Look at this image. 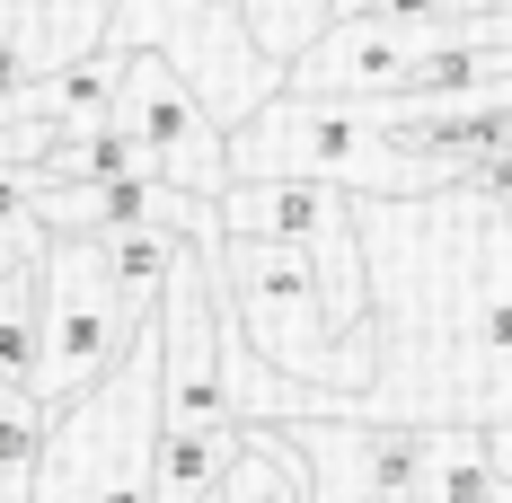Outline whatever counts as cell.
<instances>
[{
  "instance_id": "1",
  "label": "cell",
  "mask_w": 512,
  "mask_h": 503,
  "mask_svg": "<svg viewBox=\"0 0 512 503\" xmlns=\"http://www.w3.org/2000/svg\"><path fill=\"white\" fill-rule=\"evenodd\" d=\"M221 142H230V177H318L354 203H433L460 186L451 159L407 151L380 124V98H336V89H274Z\"/></svg>"
},
{
  "instance_id": "2",
  "label": "cell",
  "mask_w": 512,
  "mask_h": 503,
  "mask_svg": "<svg viewBox=\"0 0 512 503\" xmlns=\"http://www.w3.org/2000/svg\"><path fill=\"white\" fill-rule=\"evenodd\" d=\"M204 274H212V301L230 309V327L256 345V362H274L283 380L336 389V398L380 389V371H371V327H354V336L327 327V301H318V274H309L301 239L221 230L204 248Z\"/></svg>"
},
{
  "instance_id": "3",
  "label": "cell",
  "mask_w": 512,
  "mask_h": 503,
  "mask_svg": "<svg viewBox=\"0 0 512 503\" xmlns=\"http://www.w3.org/2000/svg\"><path fill=\"white\" fill-rule=\"evenodd\" d=\"M151 433H159V318H142L124 362L45 415L27 503H151Z\"/></svg>"
},
{
  "instance_id": "4",
  "label": "cell",
  "mask_w": 512,
  "mask_h": 503,
  "mask_svg": "<svg viewBox=\"0 0 512 503\" xmlns=\"http://www.w3.org/2000/svg\"><path fill=\"white\" fill-rule=\"evenodd\" d=\"M27 292H36V398L45 406L80 398L98 371H115L151 318L142 301L115 292L98 239L80 230H45V248L27 256Z\"/></svg>"
},
{
  "instance_id": "5",
  "label": "cell",
  "mask_w": 512,
  "mask_h": 503,
  "mask_svg": "<svg viewBox=\"0 0 512 503\" xmlns=\"http://www.w3.org/2000/svg\"><path fill=\"white\" fill-rule=\"evenodd\" d=\"M106 45H151L177 62V80L204 98V115L230 133L248 106H265L283 89V71L248 45L239 0H115V18L98 27Z\"/></svg>"
},
{
  "instance_id": "6",
  "label": "cell",
  "mask_w": 512,
  "mask_h": 503,
  "mask_svg": "<svg viewBox=\"0 0 512 503\" xmlns=\"http://www.w3.org/2000/svg\"><path fill=\"white\" fill-rule=\"evenodd\" d=\"M221 230H265V239H301L309 274H318V301L327 327L354 336L371 327V274H362V230H354V195L345 186H318V177H230L212 195Z\"/></svg>"
},
{
  "instance_id": "7",
  "label": "cell",
  "mask_w": 512,
  "mask_h": 503,
  "mask_svg": "<svg viewBox=\"0 0 512 503\" xmlns=\"http://www.w3.org/2000/svg\"><path fill=\"white\" fill-rule=\"evenodd\" d=\"M115 124L151 151L159 186H186V195H221L230 186V142L204 115V98L177 80V62L151 45H124V71H115Z\"/></svg>"
},
{
  "instance_id": "8",
  "label": "cell",
  "mask_w": 512,
  "mask_h": 503,
  "mask_svg": "<svg viewBox=\"0 0 512 503\" xmlns=\"http://www.w3.org/2000/svg\"><path fill=\"white\" fill-rule=\"evenodd\" d=\"M407 503H512V486H504V468L486 459L477 424H415Z\"/></svg>"
},
{
  "instance_id": "9",
  "label": "cell",
  "mask_w": 512,
  "mask_h": 503,
  "mask_svg": "<svg viewBox=\"0 0 512 503\" xmlns=\"http://www.w3.org/2000/svg\"><path fill=\"white\" fill-rule=\"evenodd\" d=\"M89 239H98L115 292H124V301H142V309H159L168 265L186 256V239H177V230H159V221H115V230H89Z\"/></svg>"
},
{
  "instance_id": "10",
  "label": "cell",
  "mask_w": 512,
  "mask_h": 503,
  "mask_svg": "<svg viewBox=\"0 0 512 503\" xmlns=\"http://www.w3.org/2000/svg\"><path fill=\"white\" fill-rule=\"evenodd\" d=\"M45 415L53 406L36 398V389H0V503H27V486H36Z\"/></svg>"
},
{
  "instance_id": "11",
  "label": "cell",
  "mask_w": 512,
  "mask_h": 503,
  "mask_svg": "<svg viewBox=\"0 0 512 503\" xmlns=\"http://www.w3.org/2000/svg\"><path fill=\"white\" fill-rule=\"evenodd\" d=\"M327 18H336V0H239V27H248V45L265 53L274 71H283Z\"/></svg>"
},
{
  "instance_id": "12",
  "label": "cell",
  "mask_w": 512,
  "mask_h": 503,
  "mask_svg": "<svg viewBox=\"0 0 512 503\" xmlns=\"http://www.w3.org/2000/svg\"><path fill=\"white\" fill-rule=\"evenodd\" d=\"M0 389H36V292H27V265L0 274Z\"/></svg>"
},
{
  "instance_id": "13",
  "label": "cell",
  "mask_w": 512,
  "mask_h": 503,
  "mask_svg": "<svg viewBox=\"0 0 512 503\" xmlns=\"http://www.w3.org/2000/svg\"><path fill=\"white\" fill-rule=\"evenodd\" d=\"M477 433H486V459L504 468V486H512V406L495 415V424H477Z\"/></svg>"
}]
</instances>
